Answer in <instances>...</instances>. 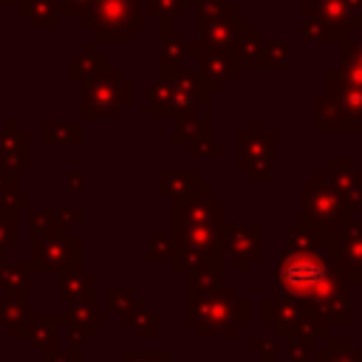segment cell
Listing matches in <instances>:
<instances>
[{
	"label": "cell",
	"instance_id": "23",
	"mask_svg": "<svg viewBox=\"0 0 362 362\" xmlns=\"http://www.w3.org/2000/svg\"><path fill=\"white\" fill-rule=\"evenodd\" d=\"M59 297L65 303H93V297H96V280L90 274H82V272H68V274H62Z\"/></svg>",
	"mask_w": 362,
	"mask_h": 362
},
{
	"label": "cell",
	"instance_id": "38",
	"mask_svg": "<svg viewBox=\"0 0 362 362\" xmlns=\"http://www.w3.org/2000/svg\"><path fill=\"white\" fill-rule=\"evenodd\" d=\"M42 362H82V354L76 351V345H71V348H45V356H42Z\"/></svg>",
	"mask_w": 362,
	"mask_h": 362
},
{
	"label": "cell",
	"instance_id": "1",
	"mask_svg": "<svg viewBox=\"0 0 362 362\" xmlns=\"http://www.w3.org/2000/svg\"><path fill=\"white\" fill-rule=\"evenodd\" d=\"M348 291L339 266L314 249H286L277 260V297L297 300L320 311L337 294Z\"/></svg>",
	"mask_w": 362,
	"mask_h": 362
},
{
	"label": "cell",
	"instance_id": "39",
	"mask_svg": "<svg viewBox=\"0 0 362 362\" xmlns=\"http://www.w3.org/2000/svg\"><path fill=\"white\" fill-rule=\"evenodd\" d=\"M119 362H173L170 351H153V354H122Z\"/></svg>",
	"mask_w": 362,
	"mask_h": 362
},
{
	"label": "cell",
	"instance_id": "35",
	"mask_svg": "<svg viewBox=\"0 0 362 362\" xmlns=\"http://www.w3.org/2000/svg\"><path fill=\"white\" fill-rule=\"evenodd\" d=\"M173 255V238L170 235H153L150 246H147V260H170Z\"/></svg>",
	"mask_w": 362,
	"mask_h": 362
},
{
	"label": "cell",
	"instance_id": "31",
	"mask_svg": "<svg viewBox=\"0 0 362 362\" xmlns=\"http://www.w3.org/2000/svg\"><path fill=\"white\" fill-rule=\"evenodd\" d=\"M141 8H144L147 17H158V23H161V20L173 23V20H178V17L184 14L187 0H144Z\"/></svg>",
	"mask_w": 362,
	"mask_h": 362
},
{
	"label": "cell",
	"instance_id": "7",
	"mask_svg": "<svg viewBox=\"0 0 362 362\" xmlns=\"http://www.w3.org/2000/svg\"><path fill=\"white\" fill-rule=\"evenodd\" d=\"M263 320L269 325H274L277 337H305V339H317L325 334V322L322 317L297 300H286V297H269L263 300Z\"/></svg>",
	"mask_w": 362,
	"mask_h": 362
},
{
	"label": "cell",
	"instance_id": "6",
	"mask_svg": "<svg viewBox=\"0 0 362 362\" xmlns=\"http://www.w3.org/2000/svg\"><path fill=\"white\" fill-rule=\"evenodd\" d=\"M82 85V119H119L124 107L133 105V82L122 76L119 68L107 65L102 74L79 82Z\"/></svg>",
	"mask_w": 362,
	"mask_h": 362
},
{
	"label": "cell",
	"instance_id": "27",
	"mask_svg": "<svg viewBox=\"0 0 362 362\" xmlns=\"http://www.w3.org/2000/svg\"><path fill=\"white\" fill-rule=\"evenodd\" d=\"M260 48H263V31H257L255 25H249L240 40L232 45V57L238 62V68H255L260 65Z\"/></svg>",
	"mask_w": 362,
	"mask_h": 362
},
{
	"label": "cell",
	"instance_id": "8",
	"mask_svg": "<svg viewBox=\"0 0 362 362\" xmlns=\"http://www.w3.org/2000/svg\"><path fill=\"white\" fill-rule=\"evenodd\" d=\"M31 266L42 274H68L82 266V240L71 232L31 235Z\"/></svg>",
	"mask_w": 362,
	"mask_h": 362
},
{
	"label": "cell",
	"instance_id": "42",
	"mask_svg": "<svg viewBox=\"0 0 362 362\" xmlns=\"http://www.w3.org/2000/svg\"><path fill=\"white\" fill-rule=\"evenodd\" d=\"M337 3H342L354 17H356V14H362V0H337Z\"/></svg>",
	"mask_w": 362,
	"mask_h": 362
},
{
	"label": "cell",
	"instance_id": "18",
	"mask_svg": "<svg viewBox=\"0 0 362 362\" xmlns=\"http://www.w3.org/2000/svg\"><path fill=\"white\" fill-rule=\"evenodd\" d=\"M107 65H110L107 57L99 54L93 42H85V45L71 57V62H68V76H71L74 82H85V79L102 74Z\"/></svg>",
	"mask_w": 362,
	"mask_h": 362
},
{
	"label": "cell",
	"instance_id": "43",
	"mask_svg": "<svg viewBox=\"0 0 362 362\" xmlns=\"http://www.w3.org/2000/svg\"><path fill=\"white\" fill-rule=\"evenodd\" d=\"M68 178H71V192H76V189H82V175H79L76 170H74V173H71Z\"/></svg>",
	"mask_w": 362,
	"mask_h": 362
},
{
	"label": "cell",
	"instance_id": "16",
	"mask_svg": "<svg viewBox=\"0 0 362 362\" xmlns=\"http://www.w3.org/2000/svg\"><path fill=\"white\" fill-rule=\"evenodd\" d=\"M161 59L158 65L161 68H181L187 57L195 54V40H189L181 28L170 25L167 20H161Z\"/></svg>",
	"mask_w": 362,
	"mask_h": 362
},
{
	"label": "cell",
	"instance_id": "37",
	"mask_svg": "<svg viewBox=\"0 0 362 362\" xmlns=\"http://www.w3.org/2000/svg\"><path fill=\"white\" fill-rule=\"evenodd\" d=\"M133 331L139 334V337H156L158 334V314L156 311H141L136 320H133Z\"/></svg>",
	"mask_w": 362,
	"mask_h": 362
},
{
	"label": "cell",
	"instance_id": "29",
	"mask_svg": "<svg viewBox=\"0 0 362 362\" xmlns=\"http://www.w3.org/2000/svg\"><path fill=\"white\" fill-rule=\"evenodd\" d=\"M311 362H362V356H359V351L351 348V342L345 337H334L325 351H317L311 356Z\"/></svg>",
	"mask_w": 362,
	"mask_h": 362
},
{
	"label": "cell",
	"instance_id": "15",
	"mask_svg": "<svg viewBox=\"0 0 362 362\" xmlns=\"http://www.w3.org/2000/svg\"><path fill=\"white\" fill-rule=\"evenodd\" d=\"M0 167L11 173L28 170V133H23L14 119L0 130Z\"/></svg>",
	"mask_w": 362,
	"mask_h": 362
},
{
	"label": "cell",
	"instance_id": "45",
	"mask_svg": "<svg viewBox=\"0 0 362 362\" xmlns=\"http://www.w3.org/2000/svg\"><path fill=\"white\" fill-rule=\"evenodd\" d=\"M359 356H362V351H359Z\"/></svg>",
	"mask_w": 362,
	"mask_h": 362
},
{
	"label": "cell",
	"instance_id": "20",
	"mask_svg": "<svg viewBox=\"0 0 362 362\" xmlns=\"http://www.w3.org/2000/svg\"><path fill=\"white\" fill-rule=\"evenodd\" d=\"M17 14L31 23V28H54L59 17V0H20Z\"/></svg>",
	"mask_w": 362,
	"mask_h": 362
},
{
	"label": "cell",
	"instance_id": "13",
	"mask_svg": "<svg viewBox=\"0 0 362 362\" xmlns=\"http://www.w3.org/2000/svg\"><path fill=\"white\" fill-rule=\"evenodd\" d=\"M314 181L334 189L351 209L362 206V173L354 170V164L348 158H331L325 164V170L314 173Z\"/></svg>",
	"mask_w": 362,
	"mask_h": 362
},
{
	"label": "cell",
	"instance_id": "4",
	"mask_svg": "<svg viewBox=\"0 0 362 362\" xmlns=\"http://www.w3.org/2000/svg\"><path fill=\"white\" fill-rule=\"evenodd\" d=\"M173 255L170 263L178 274H198L218 280L223 269V226H204L189 221H173Z\"/></svg>",
	"mask_w": 362,
	"mask_h": 362
},
{
	"label": "cell",
	"instance_id": "34",
	"mask_svg": "<svg viewBox=\"0 0 362 362\" xmlns=\"http://www.w3.org/2000/svg\"><path fill=\"white\" fill-rule=\"evenodd\" d=\"M184 153L187 156H223V147L215 144L209 136H201V139H192L184 144Z\"/></svg>",
	"mask_w": 362,
	"mask_h": 362
},
{
	"label": "cell",
	"instance_id": "14",
	"mask_svg": "<svg viewBox=\"0 0 362 362\" xmlns=\"http://www.w3.org/2000/svg\"><path fill=\"white\" fill-rule=\"evenodd\" d=\"M325 90L337 96L345 130H362V88L348 85V82L337 79L331 71H325Z\"/></svg>",
	"mask_w": 362,
	"mask_h": 362
},
{
	"label": "cell",
	"instance_id": "40",
	"mask_svg": "<svg viewBox=\"0 0 362 362\" xmlns=\"http://www.w3.org/2000/svg\"><path fill=\"white\" fill-rule=\"evenodd\" d=\"M93 0H59V14H68V17H79L88 11Z\"/></svg>",
	"mask_w": 362,
	"mask_h": 362
},
{
	"label": "cell",
	"instance_id": "41",
	"mask_svg": "<svg viewBox=\"0 0 362 362\" xmlns=\"http://www.w3.org/2000/svg\"><path fill=\"white\" fill-rule=\"evenodd\" d=\"M249 348L257 351V354H263V362H274V339H260V337H255V339L249 342Z\"/></svg>",
	"mask_w": 362,
	"mask_h": 362
},
{
	"label": "cell",
	"instance_id": "5",
	"mask_svg": "<svg viewBox=\"0 0 362 362\" xmlns=\"http://www.w3.org/2000/svg\"><path fill=\"white\" fill-rule=\"evenodd\" d=\"M141 3L144 0H93L88 11L79 14V23L99 42H130L136 31L147 25Z\"/></svg>",
	"mask_w": 362,
	"mask_h": 362
},
{
	"label": "cell",
	"instance_id": "25",
	"mask_svg": "<svg viewBox=\"0 0 362 362\" xmlns=\"http://www.w3.org/2000/svg\"><path fill=\"white\" fill-rule=\"evenodd\" d=\"M42 141L45 144H79L82 141V122L79 119H45L42 122Z\"/></svg>",
	"mask_w": 362,
	"mask_h": 362
},
{
	"label": "cell",
	"instance_id": "24",
	"mask_svg": "<svg viewBox=\"0 0 362 362\" xmlns=\"http://www.w3.org/2000/svg\"><path fill=\"white\" fill-rule=\"evenodd\" d=\"M79 218H82L79 209H71V212H57V209L37 212V215H31V235H59V232H68V226L74 221H79Z\"/></svg>",
	"mask_w": 362,
	"mask_h": 362
},
{
	"label": "cell",
	"instance_id": "19",
	"mask_svg": "<svg viewBox=\"0 0 362 362\" xmlns=\"http://www.w3.org/2000/svg\"><path fill=\"white\" fill-rule=\"evenodd\" d=\"M206 184H198V175L189 173V170H164L158 175V189L161 195H170L173 201H181V198H189L192 192L204 189Z\"/></svg>",
	"mask_w": 362,
	"mask_h": 362
},
{
	"label": "cell",
	"instance_id": "3",
	"mask_svg": "<svg viewBox=\"0 0 362 362\" xmlns=\"http://www.w3.org/2000/svg\"><path fill=\"white\" fill-rule=\"evenodd\" d=\"M215 85L201 71L184 68H161L158 79L147 88V116L150 119H187L195 116L198 107L209 105Z\"/></svg>",
	"mask_w": 362,
	"mask_h": 362
},
{
	"label": "cell",
	"instance_id": "36",
	"mask_svg": "<svg viewBox=\"0 0 362 362\" xmlns=\"http://www.w3.org/2000/svg\"><path fill=\"white\" fill-rule=\"evenodd\" d=\"M311 356H314L311 339H305V337H291V342H288V359H291V362H311Z\"/></svg>",
	"mask_w": 362,
	"mask_h": 362
},
{
	"label": "cell",
	"instance_id": "9",
	"mask_svg": "<svg viewBox=\"0 0 362 362\" xmlns=\"http://www.w3.org/2000/svg\"><path fill=\"white\" fill-rule=\"evenodd\" d=\"M240 144V158L238 167L249 173L255 184H272L274 170H272V153H274V136L260 127V122H252L249 130L238 133Z\"/></svg>",
	"mask_w": 362,
	"mask_h": 362
},
{
	"label": "cell",
	"instance_id": "10",
	"mask_svg": "<svg viewBox=\"0 0 362 362\" xmlns=\"http://www.w3.org/2000/svg\"><path fill=\"white\" fill-rule=\"evenodd\" d=\"M303 221L314 226H334L345 229L351 223V206L328 187L308 181L303 184Z\"/></svg>",
	"mask_w": 362,
	"mask_h": 362
},
{
	"label": "cell",
	"instance_id": "30",
	"mask_svg": "<svg viewBox=\"0 0 362 362\" xmlns=\"http://www.w3.org/2000/svg\"><path fill=\"white\" fill-rule=\"evenodd\" d=\"M201 136H209V122L206 119H198V116H187V119H178L175 122V133H173V144H187L192 139H201Z\"/></svg>",
	"mask_w": 362,
	"mask_h": 362
},
{
	"label": "cell",
	"instance_id": "26",
	"mask_svg": "<svg viewBox=\"0 0 362 362\" xmlns=\"http://www.w3.org/2000/svg\"><path fill=\"white\" fill-rule=\"evenodd\" d=\"M107 303H110V311L119 314L122 325H124V322L133 325V320L144 311V303L136 297V291H133L130 286H127V288H122V286H110V288H107Z\"/></svg>",
	"mask_w": 362,
	"mask_h": 362
},
{
	"label": "cell",
	"instance_id": "2",
	"mask_svg": "<svg viewBox=\"0 0 362 362\" xmlns=\"http://www.w3.org/2000/svg\"><path fill=\"white\" fill-rule=\"evenodd\" d=\"M187 322L198 334H235L249 322V300L238 297L232 288H221L212 277H187Z\"/></svg>",
	"mask_w": 362,
	"mask_h": 362
},
{
	"label": "cell",
	"instance_id": "28",
	"mask_svg": "<svg viewBox=\"0 0 362 362\" xmlns=\"http://www.w3.org/2000/svg\"><path fill=\"white\" fill-rule=\"evenodd\" d=\"M31 320V311L23 300H11V297H0V325L6 328L8 337H20L25 331Z\"/></svg>",
	"mask_w": 362,
	"mask_h": 362
},
{
	"label": "cell",
	"instance_id": "12",
	"mask_svg": "<svg viewBox=\"0 0 362 362\" xmlns=\"http://www.w3.org/2000/svg\"><path fill=\"white\" fill-rule=\"evenodd\" d=\"M223 255H229L238 272H249L263 255V223H223Z\"/></svg>",
	"mask_w": 362,
	"mask_h": 362
},
{
	"label": "cell",
	"instance_id": "32",
	"mask_svg": "<svg viewBox=\"0 0 362 362\" xmlns=\"http://www.w3.org/2000/svg\"><path fill=\"white\" fill-rule=\"evenodd\" d=\"M260 65H266V68H286L288 65V42H283V40L263 42V48H260Z\"/></svg>",
	"mask_w": 362,
	"mask_h": 362
},
{
	"label": "cell",
	"instance_id": "11",
	"mask_svg": "<svg viewBox=\"0 0 362 362\" xmlns=\"http://www.w3.org/2000/svg\"><path fill=\"white\" fill-rule=\"evenodd\" d=\"M252 25V20L246 14H238V8L229 3L218 17L198 23V34H195V54L198 51H232V45L240 40V34Z\"/></svg>",
	"mask_w": 362,
	"mask_h": 362
},
{
	"label": "cell",
	"instance_id": "33",
	"mask_svg": "<svg viewBox=\"0 0 362 362\" xmlns=\"http://www.w3.org/2000/svg\"><path fill=\"white\" fill-rule=\"evenodd\" d=\"M17 243V218H14V209L6 206L0 209V257L6 255V249H14Z\"/></svg>",
	"mask_w": 362,
	"mask_h": 362
},
{
	"label": "cell",
	"instance_id": "17",
	"mask_svg": "<svg viewBox=\"0 0 362 362\" xmlns=\"http://www.w3.org/2000/svg\"><path fill=\"white\" fill-rule=\"evenodd\" d=\"M201 57V74L215 85V90H223V85L235 76L238 71V62L232 57V51H218V48H209V51H198Z\"/></svg>",
	"mask_w": 362,
	"mask_h": 362
},
{
	"label": "cell",
	"instance_id": "44",
	"mask_svg": "<svg viewBox=\"0 0 362 362\" xmlns=\"http://www.w3.org/2000/svg\"><path fill=\"white\" fill-rule=\"evenodd\" d=\"M0 3H14V6H17V3H20V0H0Z\"/></svg>",
	"mask_w": 362,
	"mask_h": 362
},
{
	"label": "cell",
	"instance_id": "22",
	"mask_svg": "<svg viewBox=\"0 0 362 362\" xmlns=\"http://www.w3.org/2000/svg\"><path fill=\"white\" fill-rule=\"evenodd\" d=\"M57 325H65V311L59 314H31L23 337H28L31 345H40V348H51L54 345V328Z\"/></svg>",
	"mask_w": 362,
	"mask_h": 362
},
{
	"label": "cell",
	"instance_id": "21",
	"mask_svg": "<svg viewBox=\"0 0 362 362\" xmlns=\"http://www.w3.org/2000/svg\"><path fill=\"white\" fill-rule=\"evenodd\" d=\"M31 260L25 263H14V266H3L0 263V288L6 291V297L11 300H25L28 286H31Z\"/></svg>",
	"mask_w": 362,
	"mask_h": 362
}]
</instances>
